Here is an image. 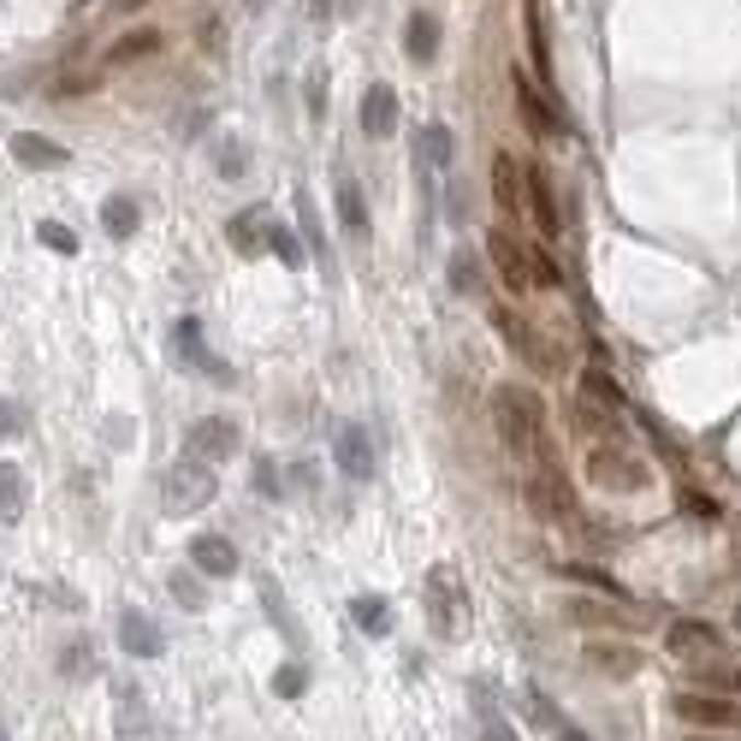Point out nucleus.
<instances>
[{"label": "nucleus", "instance_id": "19", "mask_svg": "<svg viewBox=\"0 0 741 741\" xmlns=\"http://www.w3.org/2000/svg\"><path fill=\"white\" fill-rule=\"evenodd\" d=\"M528 208H534V226H540V238H558V231H563V208H558V196H551L546 167H528Z\"/></svg>", "mask_w": 741, "mask_h": 741}, {"label": "nucleus", "instance_id": "13", "mask_svg": "<svg viewBox=\"0 0 741 741\" xmlns=\"http://www.w3.org/2000/svg\"><path fill=\"white\" fill-rule=\"evenodd\" d=\"M664 647H671L676 659L700 664V659H711V652H723V635L711 629V623H671V629H664Z\"/></svg>", "mask_w": 741, "mask_h": 741}, {"label": "nucleus", "instance_id": "21", "mask_svg": "<svg viewBox=\"0 0 741 741\" xmlns=\"http://www.w3.org/2000/svg\"><path fill=\"white\" fill-rule=\"evenodd\" d=\"M12 161H19V167H31V172H54V167H66L71 155L60 149V142L36 137V130H19V137H12Z\"/></svg>", "mask_w": 741, "mask_h": 741}, {"label": "nucleus", "instance_id": "11", "mask_svg": "<svg viewBox=\"0 0 741 741\" xmlns=\"http://www.w3.org/2000/svg\"><path fill=\"white\" fill-rule=\"evenodd\" d=\"M356 125L368 130L374 142H386L391 130H398V90H391V83H368V90H362V113H356Z\"/></svg>", "mask_w": 741, "mask_h": 741}, {"label": "nucleus", "instance_id": "51", "mask_svg": "<svg viewBox=\"0 0 741 741\" xmlns=\"http://www.w3.org/2000/svg\"><path fill=\"white\" fill-rule=\"evenodd\" d=\"M688 741H706V736H688Z\"/></svg>", "mask_w": 741, "mask_h": 741}, {"label": "nucleus", "instance_id": "23", "mask_svg": "<svg viewBox=\"0 0 741 741\" xmlns=\"http://www.w3.org/2000/svg\"><path fill=\"white\" fill-rule=\"evenodd\" d=\"M137 226H142V208L130 196H107L101 202V231H107V238H137Z\"/></svg>", "mask_w": 741, "mask_h": 741}, {"label": "nucleus", "instance_id": "14", "mask_svg": "<svg viewBox=\"0 0 741 741\" xmlns=\"http://www.w3.org/2000/svg\"><path fill=\"white\" fill-rule=\"evenodd\" d=\"M492 327L504 332V344H511V351H516L522 362H534V368H551V351H546L540 339H534V327L522 321V315H511V309H504V303L492 309Z\"/></svg>", "mask_w": 741, "mask_h": 741}, {"label": "nucleus", "instance_id": "26", "mask_svg": "<svg viewBox=\"0 0 741 741\" xmlns=\"http://www.w3.org/2000/svg\"><path fill=\"white\" fill-rule=\"evenodd\" d=\"M351 623L362 635H391V605L380 600V593H356V600H351Z\"/></svg>", "mask_w": 741, "mask_h": 741}, {"label": "nucleus", "instance_id": "20", "mask_svg": "<svg viewBox=\"0 0 741 741\" xmlns=\"http://www.w3.org/2000/svg\"><path fill=\"white\" fill-rule=\"evenodd\" d=\"M694 688H711V694H741V659L730 647L711 652V659L694 664Z\"/></svg>", "mask_w": 741, "mask_h": 741}, {"label": "nucleus", "instance_id": "15", "mask_svg": "<svg viewBox=\"0 0 741 741\" xmlns=\"http://www.w3.org/2000/svg\"><path fill=\"white\" fill-rule=\"evenodd\" d=\"M403 54H410L415 66H433L440 60V12H410V19H403Z\"/></svg>", "mask_w": 741, "mask_h": 741}, {"label": "nucleus", "instance_id": "35", "mask_svg": "<svg viewBox=\"0 0 741 741\" xmlns=\"http://www.w3.org/2000/svg\"><path fill=\"white\" fill-rule=\"evenodd\" d=\"M267 238H273V255H280L285 267H303V243H297V231H285V226H267Z\"/></svg>", "mask_w": 741, "mask_h": 741}, {"label": "nucleus", "instance_id": "40", "mask_svg": "<svg viewBox=\"0 0 741 741\" xmlns=\"http://www.w3.org/2000/svg\"><path fill=\"white\" fill-rule=\"evenodd\" d=\"M255 492H261V499H285V481H280V469H273V463L267 457H261L255 463V481H250Z\"/></svg>", "mask_w": 741, "mask_h": 741}, {"label": "nucleus", "instance_id": "46", "mask_svg": "<svg viewBox=\"0 0 741 741\" xmlns=\"http://www.w3.org/2000/svg\"><path fill=\"white\" fill-rule=\"evenodd\" d=\"M220 172H226V179H238V172H243V149H226L220 155Z\"/></svg>", "mask_w": 741, "mask_h": 741}, {"label": "nucleus", "instance_id": "38", "mask_svg": "<svg viewBox=\"0 0 741 741\" xmlns=\"http://www.w3.org/2000/svg\"><path fill=\"white\" fill-rule=\"evenodd\" d=\"M612 605H617V600H612ZM612 605H600V600H570V617H575V623H623Z\"/></svg>", "mask_w": 741, "mask_h": 741}, {"label": "nucleus", "instance_id": "33", "mask_svg": "<svg viewBox=\"0 0 741 741\" xmlns=\"http://www.w3.org/2000/svg\"><path fill=\"white\" fill-rule=\"evenodd\" d=\"M581 398H593V403H605V410H617V403H623V391H617V380H612V374L588 368V374H581Z\"/></svg>", "mask_w": 741, "mask_h": 741}, {"label": "nucleus", "instance_id": "37", "mask_svg": "<svg viewBox=\"0 0 741 741\" xmlns=\"http://www.w3.org/2000/svg\"><path fill=\"white\" fill-rule=\"evenodd\" d=\"M303 688H309V671H303V664H285V671L273 676V694H280V700H297Z\"/></svg>", "mask_w": 741, "mask_h": 741}, {"label": "nucleus", "instance_id": "7", "mask_svg": "<svg viewBox=\"0 0 741 741\" xmlns=\"http://www.w3.org/2000/svg\"><path fill=\"white\" fill-rule=\"evenodd\" d=\"M522 499H528V511L540 522H570L575 516V492L558 475V463H540V469L528 475V487H522Z\"/></svg>", "mask_w": 741, "mask_h": 741}, {"label": "nucleus", "instance_id": "8", "mask_svg": "<svg viewBox=\"0 0 741 741\" xmlns=\"http://www.w3.org/2000/svg\"><path fill=\"white\" fill-rule=\"evenodd\" d=\"M487 261L492 273L504 280V290H534V255L522 250V238H511V231H487Z\"/></svg>", "mask_w": 741, "mask_h": 741}, {"label": "nucleus", "instance_id": "10", "mask_svg": "<svg viewBox=\"0 0 741 741\" xmlns=\"http://www.w3.org/2000/svg\"><path fill=\"white\" fill-rule=\"evenodd\" d=\"M516 113H522V125H528L534 137H558V130H563L558 101H551L534 78H516Z\"/></svg>", "mask_w": 741, "mask_h": 741}, {"label": "nucleus", "instance_id": "4", "mask_svg": "<svg viewBox=\"0 0 741 741\" xmlns=\"http://www.w3.org/2000/svg\"><path fill=\"white\" fill-rule=\"evenodd\" d=\"M671 711L694 730H741V694H711V688H682L671 694Z\"/></svg>", "mask_w": 741, "mask_h": 741}, {"label": "nucleus", "instance_id": "2", "mask_svg": "<svg viewBox=\"0 0 741 741\" xmlns=\"http://www.w3.org/2000/svg\"><path fill=\"white\" fill-rule=\"evenodd\" d=\"M428 617H433V635L440 641H457L463 629H469V593H463V581L445 570V563H433L428 570Z\"/></svg>", "mask_w": 741, "mask_h": 741}, {"label": "nucleus", "instance_id": "18", "mask_svg": "<svg viewBox=\"0 0 741 741\" xmlns=\"http://www.w3.org/2000/svg\"><path fill=\"white\" fill-rule=\"evenodd\" d=\"M191 563L202 575L226 581V575H238V546H231L226 534H196V540H191Z\"/></svg>", "mask_w": 741, "mask_h": 741}, {"label": "nucleus", "instance_id": "47", "mask_svg": "<svg viewBox=\"0 0 741 741\" xmlns=\"http://www.w3.org/2000/svg\"><path fill=\"white\" fill-rule=\"evenodd\" d=\"M303 12H309L315 24H327V19H332V0H309V7H303Z\"/></svg>", "mask_w": 741, "mask_h": 741}, {"label": "nucleus", "instance_id": "1", "mask_svg": "<svg viewBox=\"0 0 741 741\" xmlns=\"http://www.w3.org/2000/svg\"><path fill=\"white\" fill-rule=\"evenodd\" d=\"M492 421H499V440L511 445L516 457H540L546 403L534 398L528 386H499V391H492Z\"/></svg>", "mask_w": 741, "mask_h": 741}, {"label": "nucleus", "instance_id": "44", "mask_svg": "<svg viewBox=\"0 0 741 741\" xmlns=\"http://www.w3.org/2000/svg\"><path fill=\"white\" fill-rule=\"evenodd\" d=\"M172 593H179V600H184V605H202V588H196V581H191V575H172Z\"/></svg>", "mask_w": 741, "mask_h": 741}, {"label": "nucleus", "instance_id": "48", "mask_svg": "<svg viewBox=\"0 0 741 741\" xmlns=\"http://www.w3.org/2000/svg\"><path fill=\"white\" fill-rule=\"evenodd\" d=\"M558 741H593L588 730H570V723H558Z\"/></svg>", "mask_w": 741, "mask_h": 741}, {"label": "nucleus", "instance_id": "43", "mask_svg": "<svg viewBox=\"0 0 741 741\" xmlns=\"http://www.w3.org/2000/svg\"><path fill=\"white\" fill-rule=\"evenodd\" d=\"M309 113H315V119H321V113H327V78H321V71H315V78H309Z\"/></svg>", "mask_w": 741, "mask_h": 741}, {"label": "nucleus", "instance_id": "27", "mask_svg": "<svg viewBox=\"0 0 741 741\" xmlns=\"http://www.w3.org/2000/svg\"><path fill=\"white\" fill-rule=\"evenodd\" d=\"M452 155H457L452 125H428V130H421V167H428V172H445V167H452Z\"/></svg>", "mask_w": 741, "mask_h": 741}, {"label": "nucleus", "instance_id": "50", "mask_svg": "<svg viewBox=\"0 0 741 741\" xmlns=\"http://www.w3.org/2000/svg\"><path fill=\"white\" fill-rule=\"evenodd\" d=\"M0 741H7V723H0Z\"/></svg>", "mask_w": 741, "mask_h": 741}, {"label": "nucleus", "instance_id": "32", "mask_svg": "<svg viewBox=\"0 0 741 741\" xmlns=\"http://www.w3.org/2000/svg\"><path fill=\"white\" fill-rule=\"evenodd\" d=\"M558 575H570V581H588V588H600V593H605V600L629 605V593H623V588H617V581H612V575H605V570H588V563H563V570H558Z\"/></svg>", "mask_w": 741, "mask_h": 741}, {"label": "nucleus", "instance_id": "24", "mask_svg": "<svg viewBox=\"0 0 741 741\" xmlns=\"http://www.w3.org/2000/svg\"><path fill=\"white\" fill-rule=\"evenodd\" d=\"M588 664L605 676H635L641 671V652L635 647H612V641H588Z\"/></svg>", "mask_w": 741, "mask_h": 741}, {"label": "nucleus", "instance_id": "42", "mask_svg": "<svg viewBox=\"0 0 741 741\" xmlns=\"http://www.w3.org/2000/svg\"><path fill=\"white\" fill-rule=\"evenodd\" d=\"M481 741H516V730H511V723L499 718V711H492V718L481 723Z\"/></svg>", "mask_w": 741, "mask_h": 741}, {"label": "nucleus", "instance_id": "3", "mask_svg": "<svg viewBox=\"0 0 741 741\" xmlns=\"http://www.w3.org/2000/svg\"><path fill=\"white\" fill-rule=\"evenodd\" d=\"M588 481L600 487V492H641L647 487V463L629 452V445H617V440H600L588 452Z\"/></svg>", "mask_w": 741, "mask_h": 741}, {"label": "nucleus", "instance_id": "22", "mask_svg": "<svg viewBox=\"0 0 741 741\" xmlns=\"http://www.w3.org/2000/svg\"><path fill=\"white\" fill-rule=\"evenodd\" d=\"M24 511H31V481L19 463H0V528H12Z\"/></svg>", "mask_w": 741, "mask_h": 741}, {"label": "nucleus", "instance_id": "6", "mask_svg": "<svg viewBox=\"0 0 741 741\" xmlns=\"http://www.w3.org/2000/svg\"><path fill=\"white\" fill-rule=\"evenodd\" d=\"M238 445H243V433H238V421H226V415H202V421H191V433H184V457L208 463V469L231 463Z\"/></svg>", "mask_w": 741, "mask_h": 741}, {"label": "nucleus", "instance_id": "41", "mask_svg": "<svg viewBox=\"0 0 741 741\" xmlns=\"http://www.w3.org/2000/svg\"><path fill=\"white\" fill-rule=\"evenodd\" d=\"M528 718L540 723V730H551V723H558V706H551L540 688H528Z\"/></svg>", "mask_w": 741, "mask_h": 741}, {"label": "nucleus", "instance_id": "29", "mask_svg": "<svg viewBox=\"0 0 741 741\" xmlns=\"http://www.w3.org/2000/svg\"><path fill=\"white\" fill-rule=\"evenodd\" d=\"M66 682H78V676H95V647L90 641H66L60 647V664H54Z\"/></svg>", "mask_w": 741, "mask_h": 741}, {"label": "nucleus", "instance_id": "17", "mask_svg": "<svg viewBox=\"0 0 741 741\" xmlns=\"http://www.w3.org/2000/svg\"><path fill=\"white\" fill-rule=\"evenodd\" d=\"M492 196H499L504 214H516L528 202V167L516 155H492Z\"/></svg>", "mask_w": 741, "mask_h": 741}, {"label": "nucleus", "instance_id": "9", "mask_svg": "<svg viewBox=\"0 0 741 741\" xmlns=\"http://www.w3.org/2000/svg\"><path fill=\"white\" fill-rule=\"evenodd\" d=\"M332 457H339L344 481H374V440H368V428H362V421H344V428H339Z\"/></svg>", "mask_w": 741, "mask_h": 741}, {"label": "nucleus", "instance_id": "45", "mask_svg": "<svg viewBox=\"0 0 741 741\" xmlns=\"http://www.w3.org/2000/svg\"><path fill=\"white\" fill-rule=\"evenodd\" d=\"M107 440H113V445H130V421H125V415L107 421Z\"/></svg>", "mask_w": 741, "mask_h": 741}, {"label": "nucleus", "instance_id": "49", "mask_svg": "<svg viewBox=\"0 0 741 741\" xmlns=\"http://www.w3.org/2000/svg\"><path fill=\"white\" fill-rule=\"evenodd\" d=\"M119 7H142V0H119Z\"/></svg>", "mask_w": 741, "mask_h": 741}, {"label": "nucleus", "instance_id": "5", "mask_svg": "<svg viewBox=\"0 0 741 741\" xmlns=\"http://www.w3.org/2000/svg\"><path fill=\"white\" fill-rule=\"evenodd\" d=\"M161 504H167L172 516H191V511H202V504H214V475H208V463H196V457L172 463V469L161 475Z\"/></svg>", "mask_w": 741, "mask_h": 741}, {"label": "nucleus", "instance_id": "30", "mask_svg": "<svg viewBox=\"0 0 741 741\" xmlns=\"http://www.w3.org/2000/svg\"><path fill=\"white\" fill-rule=\"evenodd\" d=\"M155 48H161V36H155V31H130V36H119V42H113V54H107V60H113V66H130V60H149Z\"/></svg>", "mask_w": 741, "mask_h": 741}, {"label": "nucleus", "instance_id": "12", "mask_svg": "<svg viewBox=\"0 0 741 741\" xmlns=\"http://www.w3.org/2000/svg\"><path fill=\"white\" fill-rule=\"evenodd\" d=\"M172 344H179V356L191 362V368H202V374H208L214 386H231V368H226V362L208 351V344H202V327L191 321V315H184V321L172 327Z\"/></svg>", "mask_w": 741, "mask_h": 741}, {"label": "nucleus", "instance_id": "34", "mask_svg": "<svg viewBox=\"0 0 741 741\" xmlns=\"http://www.w3.org/2000/svg\"><path fill=\"white\" fill-rule=\"evenodd\" d=\"M36 238L48 243L54 255H78V231H71V226H60V220H42V226H36Z\"/></svg>", "mask_w": 741, "mask_h": 741}, {"label": "nucleus", "instance_id": "39", "mask_svg": "<svg viewBox=\"0 0 741 741\" xmlns=\"http://www.w3.org/2000/svg\"><path fill=\"white\" fill-rule=\"evenodd\" d=\"M528 255H534V290H558V285H563L558 261H551L546 250H528Z\"/></svg>", "mask_w": 741, "mask_h": 741}, {"label": "nucleus", "instance_id": "28", "mask_svg": "<svg viewBox=\"0 0 741 741\" xmlns=\"http://www.w3.org/2000/svg\"><path fill=\"white\" fill-rule=\"evenodd\" d=\"M267 226H273V214H267V208H243V214H231V243H238L243 255H255V250H261L255 231H267Z\"/></svg>", "mask_w": 741, "mask_h": 741}, {"label": "nucleus", "instance_id": "31", "mask_svg": "<svg viewBox=\"0 0 741 741\" xmlns=\"http://www.w3.org/2000/svg\"><path fill=\"white\" fill-rule=\"evenodd\" d=\"M452 285L463 290V297H481V290H487V285H481V261H475L469 250L452 255Z\"/></svg>", "mask_w": 741, "mask_h": 741}, {"label": "nucleus", "instance_id": "16", "mask_svg": "<svg viewBox=\"0 0 741 741\" xmlns=\"http://www.w3.org/2000/svg\"><path fill=\"white\" fill-rule=\"evenodd\" d=\"M119 647L130 652V659H161V652H167V635H161V623H155V617L125 612V617H119Z\"/></svg>", "mask_w": 741, "mask_h": 741}, {"label": "nucleus", "instance_id": "25", "mask_svg": "<svg viewBox=\"0 0 741 741\" xmlns=\"http://www.w3.org/2000/svg\"><path fill=\"white\" fill-rule=\"evenodd\" d=\"M339 220H344V231L351 238H368V202H362V184L356 179H339Z\"/></svg>", "mask_w": 741, "mask_h": 741}, {"label": "nucleus", "instance_id": "36", "mask_svg": "<svg viewBox=\"0 0 741 741\" xmlns=\"http://www.w3.org/2000/svg\"><path fill=\"white\" fill-rule=\"evenodd\" d=\"M24 421H31V410H24L19 398H0V440H19Z\"/></svg>", "mask_w": 741, "mask_h": 741}]
</instances>
